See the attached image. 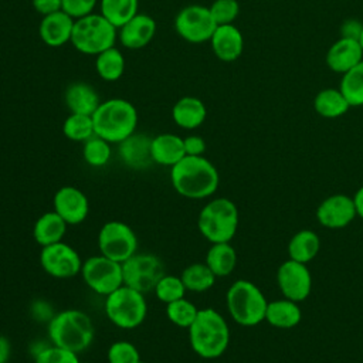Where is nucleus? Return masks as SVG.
<instances>
[{"label": "nucleus", "instance_id": "1", "mask_svg": "<svg viewBox=\"0 0 363 363\" xmlns=\"http://www.w3.org/2000/svg\"><path fill=\"white\" fill-rule=\"evenodd\" d=\"M170 183L177 194L190 200L211 197L220 184L216 166L204 156H184L170 167Z\"/></svg>", "mask_w": 363, "mask_h": 363}, {"label": "nucleus", "instance_id": "16", "mask_svg": "<svg viewBox=\"0 0 363 363\" xmlns=\"http://www.w3.org/2000/svg\"><path fill=\"white\" fill-rule=\"evenodd\" d=\"M356 216L353 197L340 193L326 197L316 208L319 224L330 230L347 227Z\"/></svg>", "mask_w": 363, "mask_h": 363}, {"label": "nucleus", "instance_id": "45", "mask_svg": "<svg viewBox=\"0 0 363 363\" xmlns=\"http://www.w3.org/2000/svg\"><path fill=\"white\" fill-rule=\"evenodd\" d=\"M48 308H51V306H50L47 302H44V301H37V302L34 303V306H33V315H34L37 319L44 320V322L48 323V320L54 316V313H51V312H44V309H48Z\"/></svg>", "mask_w": 363, "mask_h": 363}, {"label": "nucleus", "instance_id": "3", "mask_svg": "<svg viewBox=\"0 0 363 363\" xmlns=\"http://www.w3.org/2000/svg\"><path fill=\"white\" fill-rule=\"evenodd\" d=\"M47 335L50 343L81 353L94 342L95 326L86 312L71 308L54 313L47 323Z\"/></svg>", "mask_w": 363, "mask_h": 363}, {"label": "nucleus", "instance_id": "6", "mask_svg": "<svg viewBox=\"0 0 363 363\" xmlns=\"http://www.w3.org/2000/svg\"><path fill=\"white\" fill-rule=\"evenodd\" d=\"M225 305L235 323L251 328L265 320L268 301L255 284L247 279H237L227 289Z\"/></svg>", "mask_w": 363, "mask_h": 363}, {"label": "nucleus", "instance_id": "48", "mask_svg": "<svg viewBox=\"0 0 363 363\" xmlns=\"http://www.w3.org/2000/svg\"><path fill=\"white\" fill-rule=\"evenodd\" d=\"M359 43H360L362 50H363V30H362V34H360V37H359Z\"/></svg>", "mask_w": 363, "mask_h": 363}, {"label": "nucleus", "instance_id": "20", "mask_svg": "<svg viewBox=\"0 0 363 363\" xmlns=\"http://www.w3.org/2000/svg\"><path fill=\"white\" fill-rule=\"evenodd\" d=\"M363 60V50L359 40L340 37L326 52V65L337 74H345Z\"/></svg>", "mask_w": 363, "mask_h": 363}, {"label": "nucleus", "instance_id": "30", "mask_svg": "<svg viewBox=\"0 0 363 363\" xmlns=\"http://www.w3.org/2000/svg\"><path fill=\"white\" fill-rule=\"evenodd\" d=\"M95 71L101 79L115 82L125 72V58L118 47H111L95 55Z\"/></svg>", "mask_w": 363, "mask_h": 363}, {"label": "nucleus", "instance_id": "43", "mask_svg": "<svg viewBox=\"0 0 363 363\" xmlns=\"http://www.w3.org/2000/svg\"><path fill=\"white\" fill-rule=\"evenodd\" d=\"M31 4L33 9L43 17L62 10V0H31Z\"/></svg>", "mask_w": 363, "mask_h": 363}, {"label": "nucleus", "instance_id": "5", "mask_svg": "<svg viewBox=\"0 0 363 363\" xmlns=\"http://www.w3.org/2000/svg\"><path fill=\"white\" fill-rule=\"evenodd\" d=\"M238 208L227 197L208 200L197 216V228L210 242H230L238 228Z\"/></svg>", "mask_w": 363, "mask_h": 363}, {"label": "nucleus", "instance_id": "33", "mask_svg": "<svg viewBox=\"0 0 363 363\" xmlns=\"http://www.w3.org/2000/svg\"><path fill=\"white\" fill-rule=\"evenodd\" d=\"M339 89L352 106H363V60L342 75Z\"/></svg>", "mask_w": 363, "mask_h": 363}, {"label": "nucleus", "instance_id": "21", "mask_svg": "<svg viewBox=\"0 0 363 363\" xmlns=\"http://www.w3.org/2000/svg\"><path fill=\"white\" fill-rule=\"evenodd\" d=\"M210 45L214 55L220 61L233 62L242 54L244 38L241 31L234 24L217 26L210 38Z\"/></svg>", "mask_w": 363, "mask_h": 363}, {"label": "nucleus", "instance_id": "9", "mask_svg": "<svg viewBox=\"0 0 363 363\" xmlns=\"http://www.w3.org/2000/svg\"><path fill=\"white\" fill-rule=\"evenodd\" d=\"M99 254L119 264L138 252V235L125 221L111 220L102 224L96 237Z\"/></svg>", "mask_w": 363, "mask_h": 363}, {"label": "nucleus", "instance_id": "46", "mask_svg": "<svg viewBox=\"0 0 363 363\" xmlns=\"http://www.w3.org/2000/svg\"><path fill=\"white\" fill-rule=\"evenodd\" d=\"M11 356V345L10 340L0 335V363H7Z\"/></svg>", "mask_w": 363, "mask_h": 363}, {"label": "nucleus", "instance_id": "7", "mask_svg": "<svg viewBox=\"0 0 363 363\" xmlns=\"http://www.w3.org/2000/svg\"><path fill=\"white\" fill-rule=\"evenodd\" d=\"M116 40L118 28L101 13H91L74 21L71 44L82 54L98 55L113 47Z\"/></svg>", "mask_w": 363, "mask_h": 363}, {"label": "nucleus", "instance_id": "36", "mask_svg": "<svg viewBox=\"0 0 363 363\" xmlns=\"http://www.w3.org/2000/svg\"><path fill=\"white\" fill-rule=\"evenodd\" d=\"M199 313V308L186 296L166 305L167 319L177 328L189 329Z\"/></svg>", "mask_w": 363, "mask_h": 363}, {"label": "nucleus", "instance_id": "10", "mask_svg": "<svg viewBox=\"0 0 363 363\" xmlns=\"http://www.w3.org/2000/svg\"><path fill=\"white\" fill-rule=\"evenodd\" d=\"M163 261L152 252H135L122 262L123 285L142 294L152 292L157 281L164 275Z\"/></svg>", "mask_w": 363, "mask_h": 363}, {"label": "nucleus", "instance_id": "34", "mask_svg": "<svg viewBox=\"0 0 363 363\" xmlns=\"http://www.w3.org/2000/svg\"><path fill=\"white\" fill-rule=\"evenodd\" d=\"M62 133L72 142H85L95 135L91 115L69 113L62 123Z\"/></svg>", "mask_w": 363, "mask_h": 363}, {"label": "nucleus", "instance_id": "22", "mask_svg": "<svg viewBox=\"0 0 363 363\" xmlns=\"http://www.w3.org/2000/svg\"><path fill=\"white\" fill-rule=\"evenodd\" d=\"M150 153L153 163L172 167L186 156L183 138L176 133H159L152 138Z\"/></svg>", "mask_w": 363, "mask_h": 363}, {"label": "nucleus", "instance_id": "41", "mask_svg": "<svg viewBox=\"0 0 363 363\" xmlns=\"http://www.w3.org/2000/svg\"><path fill=\"white\" fill-rule=\"evenodd\" d=\"M98 0H62V11L74 20L94 13Z\"/></svg>", "mask_w": 363, "mask_h": 363}, {"label": "nucleus", "instance_id": "40", "mask_svg": "<svg viewBox=\"0 0 363 363\" xmlns=\"http://www.w3.org/2000/svg\"><path fill=\"white\" fill-rule=\"evenodd\" d=\"M208 9L217 26L233 24L240 13L237 0H214Z\"/></svg>", "mask_w": 363, "mask_h": 363}, {"label": "nucleus", "instance_id": "29", "mask_svg": "<svg viewBox=\"0 0 363 363\" xmlns=\"http://www.w3.org/2000/svg\"><path fill=\"white\" fill-rule=\"evenodd\" d=\"M350 105L339 88H325L313 99L315 112L326 119H335L345 115Z\"/></svg>", "mask_w": 363, "mask_h": 363}, {"label": "nucleus", "instance_id": "8", "mask_svg": "<svg viewBox=\"0 0 363 363\" xmlns=\"http://www.w3.org/2000/svg\"><path fill=\"white\" fill-rule=\"evenodd\" d=\"M104 309L108 320L122 330L139 328L147 315L145 294L128 285H122L105 296Z\"/></svg>", "mask_w": 363, "mask_h": 363}, {"label": "nucleus", "instance_id": "47", "mask_svg": "<svg viewBox=\"0 0 363 363\" xmlns=\"http://www.w3.org/2000/svg\"><path fill=\"white\" fill-rule=\"evenodd\" d=\"M353 203L356 207V214L363 218V186L359 187L353 196Z\"/></svg>", "mask_w": 363, "mask_h": 363}, {"label": "nucleus", "instance_id": "31", "mask_svg": "<svg viewBox=\"0 0 363 363\" xmlns=\"http://www.w3.org/2000/svg\"><path fill=\"white\" fill-rule=\"evenodd\" d=\"M180 278L187 292L196 294H201L211 289L217 279V277L213 274V271L207 267L206 262H193L187 265L182 271Z\"/></svg>", "mask_w": 363, "mask_h": 363}, {"label": "nucleus", "instance_id": "42", "mask_svg": "<svg viewBox=\"0 0 363 363\" xmlns=\"http://www.w3.org/2000/svg\"><path fill=\"white\" fill-rule=\"evenodd\" d=\"M186 156H203L206 152V140L199 135H189L183 138Z\"/></svg>", "mask_w": 363, "mask_h": 363}, {"label": "nucleus", "instance_id": "44", "mask_svg": "<svg viewBox=\"0 0 363 363\" xmlns=\"http://www.w3.org/2000/svg\"><path fill=\"white\" fill-rule=\"evenodd\" d=\"M363 30V23L356 18H349L340 26V37L359 40Z\"/></svg>", "mask_w": 363, "mask_h": 363}, {"label": "nucleus", "instance_id": "26", "mask_svg": "<svg viewBox=\"0 0 363 363\" xmlns=\"http://www.w3.org/2000/svg\"><path fill=\"white\" fill-rule=\"evenodd\" d=\"M302 319V312L298 302L282 298L268 302L265 320L278 329H292L299 325Z\"/></svg>", "mask_w": 363, "mask_h": 363}, {"label": "nucleus", "instance_id": "24", "mask_svg": "<svg viewBox=\"0 0 363 363\" xmlns=\"http://www.w3.org/2000/svg\"><path fill=\"white\" fill-rule=\"evenodd\" d=\"M64 102L69 113L92 115L101 99L95 88L86 82H72L64 92Z\"/></svg>", "mask_w": 363, "mask_h": 363}, {"label": "nucleus", "instance_id": "49", "mask_svg": "<svg viewBox=\"0 0 363 363\" xmlns=\"http://www.w3.org/2000/svg\"><path fill=\"white\" fill-rule=\"evenodd\" d=\"M140 363H145V362H140Z\"/></svg>", "mask_w": 363, "mask_h": 363}, {"label": "nucleus", "instance_id": "14", "mask_svg": "<svg viewBox=\"0 0 363 363\" xmlns=\"http://www.w3.org/2000/svg\"><path fill=\"white\" fill-rule=\"evenodd\" d=\"M277 284L284 298L302 302L312 291V275L306 264L286 259L278 267Z\"/></svg>", "mask_w": 363, "mask_h": 363}, {"label": "nucleus", "instance_id": "35", "mask_svg": "<svg viewBox=\"0 0 363 363\" xmlns=\"http://www.w3.org/2000/svg\"><path fill=\"white\" fill-rule=\"evenodd\" d=\"M112 156L111 143L96 135L84 142L82 157L91 167H104Z\"/></svg>", "mask_w": 363, "mask_h": 363}, {"label": "nucleus", "instance_id": "2", "mask_svg": "<svg viewBox=\"0 0 363 363\" xmlns=\"http://www.w3.org/2000/svg\"><path fill=\"white\" fill-rule=\"evenodd\" d=\"M187 333L191 350L201 359H217L230 345L228 323L224 316L213 308L199 309Z\"/></svg>", "mask_w": 363, "mask_h": 363}, {"label": "nucleus", "instance_id": "15", "mask_svg": "<svg viewBox=\"0 0 363 363\" xmlns=\"http://www.w3.org/2000/svg\"><path fill=\"white\" fill-rule=\"evenodd\" d=\"M52 210L68 225H78L82 224L89 214V201L81 189L62 186L54 194Z\"/></svg>", "mask_w": 363, "mask_h": 363}, {"label": "nucleus", "instance_id": "27", "mask_svg": "<svg viewBox=\"0 0 363 363\" xmlns=\"http://www.w3.org/2000/svg\"><path fill=\"white\" fill-rule=\"evenodd\" d=\"M204 262L217 278L228 277L237 265V252L230 242H214L206 252Z\"/></svg>", "mask_w": 363, "mask_h": 363}, {"label": "nucleus", "instance_id": "18", "mask_svg": "<svg viewBox=\"0 0 363 363\" xmlns=\"http://www.w3.org/2000/svg\"><path fill=\"white\" fill-rule=\"evenodd\" d=\"M150 142L152 138L145 133H132L118 143L119 159L126 167L133 170H143L149 167L153 163Z\"/></svg>", "mask_w": 363, "mask_h": 363}, {"label": "nucleus", "instance_id": "19", "mask_svg": "<svg viewBox=\"0 0 363 363\" xmlns=\"http://www.w3.org/2000/svg\"><path fill=\"white\" fill-rule=\"evenodd\" d=\"M74 21L75 20L62 10L44 16L38 26L41 41L51 48H58L71 43Z\"/></svg>", "mask_w": 363, "mask_h": 363}, {"label": "nucleus", "instance_id": "37", "mask_svg": "<svg viewBox=\"0 0 363 363\" xmlns=\"http://www.w3.org/2000/svg\"><path fill=\"white\" fill-rule=\"evenodd\" d=\"M155 296L157 298L159 302L167 305L173 301H177L180 298H184L187 289L180 278V275H173V274H164L156 284L155 289Z\"/></svg>", "mask_w": 363, "mask_h": 363}, {"label": "nucleus", "instance_id": "4", "mask_svg": "<svg viewBox=\"0 0 363 363\" xmlns=\"http://www.w3.org/2000/svg\"><path fill=\"white\" fill-rule=\"evenodd\" d=\"M95 135L112 143H121L136 132L138 111L132 102L123 98L101 101L91 115Z\"/></svg>", "mask_w": 363, "mask_h": 363}, {"label": "nucleus", "instance_id": "13", "mask_svg": "<svg viewBox=\"0 0 363 363\" xmlns=\"http://www.w3.org/2000/svg\"><path fill=\"white\" fill-rule=\"evenodd\" d=\"M38 259L43 271L55 279L74 278L81 272L84 261L78 251L64 241L41 247Z\"/></svg>", "mask_w": 363, "mask_h": 363}, {"label": "nucleus", "instance_id": "38", "mask_svg": "<svg viewBox=\"0 0 363 363\" xmlns=\"http://www.w3.org/2000/svg\"><path fill=\"white\" fill-rule=\"evenodd\" d=\"M108 363H140L139 349L129 340H116L106 350Z\"/></svg>", "mask_w": 363, "mask_h": 363}, {"label": "nucleus", "instance_id": "32", "mask_svg": "<svg viewBox=\"0 0 363 363\" xmlns=\"http://www.w3.org/2000/svg\"><path fill=\"white\" fill-rule=\"evenodd\" d=\"M138 10L139 0H99V13L116 28L136 16Z\"/></svg>", "mask_w": 363, "mask_h": 363}, {"label": "nucleus", "instance_id": "17", "mask_svg": "<svg viewBox=\"0 0 363 363\" xmlns=\"http://www.w3.org/2000/svg\"><path fill=\"white\" fill-rule=\"evenodd\" d=\"M156 34V21L145 13H138L118 28V40L128 50L146 47Z\"/></svg>", "mask_w": 363, "mask_h": 363}, {"label": "nucleus", "instance_id": "39", "mask_svg": "<svg viewBox=\"0 0 363 363\" xmlns=\"http://www.w3.org/2000/svg\"><path fill=\"white\" fill-rule=\"evenodd\" d=\"M34 363H79V359L78 353L50 343L34 353Z\"/></svg>", "mask_w": 363, "mask_h": 363}, {"label": "nucleus", "instance_id": "25", "mask_svg": "<svg viewBox=\"0 0 363 363\" xmlns=\"http://www.w3.org/2000/svg\"><path fill=\"white\" fill-rule=\"evenodd\" d=\"M68 224L54 211L43 213L33 225V238L40 247L62 241Z\"/></svg>", "mask_w": 363, "mask_h": 363}, {"label": "nucleus", "instance_id": "28", "mask_svg": "<svg viewBox=\"0 0 363 363\" xmlns=\"http://www.w3.org/2000/svg\"><path fill=\"white\" fill-rule=\"evenodd\" d=\"M320 250V238L312 230H299L288 242L289 259L308 264Z\"/></svg>", "mask_w": 363, "mask_h": 363}, {"label": "nucleus", "instance_id": "11", "mask_svg": "<svg viewBox=\"0 0 363 363\" xmlns=\"http://www.w3.org/2000/svg\"><path fill=\"white\" fill-rule=\"evenodd\" d=\"M79 275L92 292L102 296H108L123 285L122 264L102 254L91 255L84 259Z\"/></svg>", "mask_w": 363, "mask_h": 363}, {"label": "nucleus", "instance_id": "12", "mask_svg": "<svg viewBox=\"0 0 363 363\" xmlns=\"http://www.w3.org/2000/svg\"><path fill=\"white\" fill-rule=\"evenodd\" d=\"M217 24L210 9L200 4L183 7L174 17V30L184 41L200 44L210 41Z\"/></svg>", "mask_w": 363, "mask_h": 363}, {"label": "nucleus", "instance_id": "23", "mask_svg": "<svg viewBox=\"0 0 363 363\" xmlns=\"http://www.w3.org/2000/svg\"><path fill=\"white\" fill-rule=\"evenodd\" d=\"M207 118V108L197 96H183L172 108L173 122L186 130L197 129Z\"/></svg>", "mask_w": 363, "mask_h": 363}]
</instances>
